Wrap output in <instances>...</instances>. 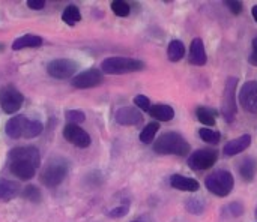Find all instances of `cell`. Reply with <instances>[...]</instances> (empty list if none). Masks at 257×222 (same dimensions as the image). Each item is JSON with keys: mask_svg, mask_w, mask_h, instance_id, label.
I'll return each instance as SVG.
<instances>
[{"mask_svg": "<svg viewBox=\"0 0 257 222\" xmlns=\"http://www.w3.org/2000/svg\"><path fill=\"white\" fill-rule=\"evenodd\" d=\"M224 5L227 6V9H229L233 15H239V14H242V11H244V5H242V2H239V0H227V2H224Z\"/></svg>", "mask_w": 257, "mask_h": 222, "instance_id": "d590c367", "label": "cell"}, {"mask_svg": "<svg viewBox=\"0 0 257 222\" xmlns=\"http://www.w3.org/2000/svg\"><path fill=\"white\" fill-rule=\"evenodd\" d=\"M185 209L191 213V215H202L203 212H205V203H203V200L202 198H194V197H191V198H187V201H185Z\"/></svg>", "mask_w": 257, "mask_h": 222, "instance_id": "4dcf8cb0", "label": "cell"}, {"mask_svg": "<svg viewBox=\"0 0 257 222\" xmlns=\"http://www.w3.org/2000/svg\"><path fill=\"white\" fill-rule=\"evenodd\" d=\"M128 212H130V201L126 200L125 203H120L119 206H116V207H113V209H110V210H107V216L108 218H113V219H117V218H123V216H126L128 215Z\"/></svg>", "mask_w": 257, "mask_h": 222, "instance_id": "d6a6232c", "label": "cell"}, {"mask_svg": "<svg viewBox=\"0 0 257 222\" xmlns=\"http://www.w3.org/2000/svg\"><path fill=\"white\" fill-rule=\"evenodd\" d=\"M185 56V45L179 39H173L167 47V59L170 62H179Z\"/></svg>", "mask_w": 257, "mask_h": 222, "instance_id": "cb8c5ba5", "label": "cell"}, {"mask_svg": "<svg viewBox=\"0 0 257 222\" xmlns=\"http://www.w3.org/2000/svg\"><path fill=\"white\" fill-rule=\"evenodd\" d=\"M9 162V171L18 177L20 180H30L35 177L36 174V167L27 161H20V159H15V161H8Z\"/></svg>", "mask_w": 257, "mask_h": 222, "instance_id": "5bb4252c", "label": "cell"}, {"mask_svg": "<svg viewBox=\"0 0 257 222\" xmlns=\"http://www.w3.org/2000/svg\"><path fill=\"white\" fill-rule=\"evenodd\" d=\"M24 102L23 93L14 86H6L0 90V107L6 114H15Z\"/></svg>", "mask_w": 257, "mask_h": 222, "instance_id": "ba28073f", "label": "cell"}, {"mask_svg": "<svg viewBox=\"0 0 257 222\" xmlns=\"http://www.w3.org/2000/svg\"><path fill=\"white\" fill-rule=\"evenodd\" d=\"M208 62L205 44L200 38H194L190 45V63L196 66H203Z\"/></svg>", "mask_w": 257, "mask_h": 222, "instance_id": "ac0fdd59", "label": "cell"}, {"mask_svg": "<svg viewBox=\"0 0 257 222\" xmlns=\"http://www.w3.org/2000/svg\"><path fill=\"white\" fill-rule=\"evenodd\" d=\"M206 189L217 197H227L235 188V177L227 170H217L205 179Z\"/></svg>", "mask_w": 257, "mask_h": 222, "instance_id": "277c9868", "label": "cell"}, {"mask_svg": "<svg viewBox=\"0 0 257 222\" xmlns=\"http://www.w3.org/2000/svg\"><path fill=\"white\" fill-rule=\"evenodd\" d=\"M42 42H44L42 38L38 35H23L12 42V50L20 51L24 48H38L42 45Z\"/></svg>", "mask_w": 257, "mask_h": 222, "instance_id": "7402d4cb", "label": "cell"}, {"mask_svg": "<svg viewBox=\"0 0 257 222\" xmlns=\"http://www.w3.org/2000/svg\"><path fill=\"white\" fill-rule=\"evenodd\" d=\"M236 87H238V78L229 77L224 84L223 99H221V116L227 123H232L238 113L236 105Z\"/></svg>", "mask_w": 257, "mask_h": 222, "instance_id": "5b68a950", "label": "cell"}, {"mask_svg": "<svg viewBox=\"0 0 257 222\" xmlns=\"http://www.w3.org/2000/svg\"><path fill=\"white\" fill-rule=\"evenodd\" d=\"M251 146V135L250 134H244L235 140H230L224 147H223V153L226 156H236L239 153H242L244 150H247Z\"/></svg>", "mask_w": 257, "mask_h": 222, "instance_id": "2e32d148", "label": "cell"}, {"mask_svg": "<svg viewBox=\"0 0 257 222\" xmlns=\"http://www.w3.org/2000/svg\"><path fill=\"white\" fill-rule=\"evenodd\" d=\"M21 194V188L18 182L9 179H0V201H11Z\"/></svg>", "mask_w": 257, "mask_h": 222, "instance_id": "ffe728a7", "label": "cell"}, {"mask_svg": "<svg viewBox=\"0 0 257 222\" xmlns=\"http://www.w3.org/2000/svg\"><path fill=\"white\" fill-rule=\"evenodd\" d=\"M65 117L69 123H74V125H80L86 120V114L81 110H68L65 113Z\"/></svg>", "mask_w": 257, "mask_h": 222, "instance_id": "836d02e7", "label": "cell"}, {"mask_svg": "<svg viewBox=\"0 0 257 222\" xmlns=\"http://www.w3.org/2000/svg\"><path fill=\"white\" fill-rule=\"evenodd\" d=\"M68 162L62 158L50 159L39 174V180L47 188H57L68 176Z\"/></svg>", "mask_w": 257, "mask_h": 222, "instance_id": "3957f363", "label": "cell"}, {"mask_svg": "<svg viewBox=\"0 0 257 222\" xmlns=\"http://www.w3.org/2000/svg\"><path fill=\"white\" fill-rule=\"evenodd\" d=\"M42 131H44V125H42L41 122H38V120H29L27 125H26L23 138H27V140L35 138V137L41 135Z\"/></svg>", "mask_w": 257, "mask_h": 222, "instance_id": "83f0119b", "label": "cell"}, {"mask_svg": "<svg viewBox=\"0 0 257 222\" xmlns=\"http://www.w3.org/2000/svg\"><path fill=\"white\" fill-rule=\"evenodd\" d=\"M146 68V63L139 59L133 57H122V56H113L107 57L101 63L102 74L108 75H122V74H131V72H140Z\"/></svg>", "mask_w": 257, "mask_h": 222, "instance_id": "7a4b0ae2", "label": "cell"}, {"mask_svg": "<svg viewBox=\"0 0 257 222\" xmlns=\"http://www.w3.org/2000/svg\"><path fill=\"white\" fill-rule=\"evenodd\" d=\"M29 119L23 114H18V116H14L11 117L6 125H5V132L9 138L12 140H18V138H23L24 135V129H26V125H27Z\"/></svg>", "mask_w": 257, "mask_h": 222, "instance_id": "9a60e30c", "label": "cell"}, {"mask_svg": "<svg viewBox=\"0 0 257 222\" xmlns=\"http://www.w3.org/2000/svg\"><path fill=\"white\" fill-rule=\"evenodd\" d=\"M158 129H160V122H151L148 123L143 131L140 132L139 138L143 144H152L155 141V137L158 134Z\"/></svg>", "mask_w": 257, "mask_h": 222, "instance_id": "d4e9b609", "label": "cell"}, {"mask_svg": "<svg viewBox=\"0 0 257 222\" xmlns=\"http://www.w3.org/2000/svg\"><path fill=\"white\" fill-rule=\"evenodd\" d=\"M199 137L208 144H218L221 140V134L215 129H209V128L199 129Z\"/></svg>", "mask_w": 257, "mask_h": 222, "instance_id": "f1b7e54d", "label": "cell"}, {"mask_svg": "<svg viewBox=\"0 0 257 222\" xmlns=\"http://www.w3.org/2000/svg\"><path fill=\"white\" fill-rule=\"evenodd\" d=\"M78 71V63L71 59H54L47 65V74L56 80L74 78Z\"/></svg>", "mask_w": 257, "mask_h": 222, "instance_id": "52a82bcc", "label": "cell"}, {"mask_svg": "<svg viewBox=\"0 0 257 222\" xmlns=\"http://www.w3.org/2000/svg\"><path fill=\"white\" fill-rule=\"evenodd\" d=\"M241 107L251 114H257V81H245L238 93Z\"/></svg>", "mask_w": 257, "mask_h": 222, "instance_id": "30bf717a", "label": "cell"}, {"mask_svg": "<svg viewBox=\"0 0 257 222\" xmlns=\"http://www.w3.org/2000/svg\"><path fill=\"white\" fill-rule=\"evenodd\" d=\"M218 161V150L215 149H199L188 156V167L194 171H205L215 165Z\"/></svg>", "mask_w": 257, "mask_h": 222, "instance_id": "8992f818", "label": "cell"}, {"mask_svg": "<svg viewBox=\"0 0 257 222\" xmlns=\"http://www.w3.org/2000/svg\"><path fill=\"white\" fill-rule=\"evenodd\" d=\"M251 47H253V50H251V54H250V57H248V62H250L253 66H257V36L253 39Z\"/></svg>", "mask_w": 257, "mask_h": 222, "instance_id": "74e56055", "label": "cell"}, {"mask_svg": "<svg viewBox=\"0 0 257 222\" xmlns=\"http://www.w3.org/2000/svg\"><path fill=\"white\" fill-rule=\"evenodd\" d=\"M170 186L178 191L184 192H197L200 189V183L196 179L182 176V174H173L170 177Z\"/></svg>", "mask_w": 257, "mask_h": 222, "instance_id": "e0dca14e", "label": "cell"}, {"mask_svg": "<svg viewBox=\"0 0 257 222\" xmlns=\"http://www.w3.org/2000/svg\"><path fill=\"white\" fill-rule=\"evenodd\" d=\"M20 195L30 203H41V200H42V192L35 185H27L26 188H23Z\"/></svg>", "mask_w": 257, "mask_h": 222, "instance_id": "4316f807", "label": "cell"}, {"mask_svg": "<svg viewBox=\"0 0 257 222\" xmlns=\"http://www.w3.org/2000/svg\"><path fill=\"white\" fill-rule=\"evenodd\" d=\"M133 222H142V221H133Z\"/></svg>", "mask_w": 257, "mask_h": 222, "instance_id": "ab89813d", "label": "cell"}, {"mask_svg": "<svg viewBox=\"0 0 257 222\" xmlns=\"http://www.w3.org/2000/svg\"><path fill=\"white\" fill-rule=\"evenodd\" d=\"M63 137L68 143H71L72 146L78 149H87L92 144L90 135L81 126L74 125V123H68L63 128Z\"/></svg>", "mask_w": 257, "mask_h": 222, "instance_id": "8fae6325", "label": "cell"}, {"mask_svg": "<svg viewBox=\"0 0 257 222\" xmlns=\"http://www.w3.org/2000/svg\"><path fill=\"white\" fill-rule=\"evenodd\" d=\"M149 114L152 119H155V122H170L175 119L176 113H175L173 107H170L167 104H157V105H152Z\"/></svg>", "mask_w": 257, "mask_h": 222, "instance_id": "44dd1931", "label": "cell"}, {"mask_svg": "<svg viewBox=\"0 0 257 222\" xmlns=\"http://www.w3.org/2000/svg\"><path fill=\"white\" fill-rule=\"evenodd\" d=\"M62 21L68 26H75L81 21V12L75 5H69L62 12Z\"/></svg>", "mask_w": 257, "mask_h": 222, "instance_id": "484cf974", "label": "cell"}, {"mask_svg": "<svg viewBox=\"0 0 257 222\" xmlns=\"http://www.w3.org/2000/svg\"><path fill=\"white\" fill-rule=\"evenodd\" d=\"M251 15H253L254 21H256V23H257V5H254V6L251 8Z\"/></svg>", "mask_w": 257, "mask_h": 222, "instance_id": "f35d334b", "label": "cell"}, {"mask_svg": "<svg viewBox=\"0 0 257 222\" xmlns=\"http://www.w3.org/2000/svg\"><path fill=\"white\" fill-rule=\"evenodd\" d=\"M256 215H257V212H256Z\"/></svg>", "mask_w": 257, "mask_h": 222, "instance_id": "60d3db41", "label": "cell"}, {"mask_svg": "<svg viewBox=\"0 0 257 222\" xmlns=\"http://www.w3.org/2000/svg\"><path fill=\"white\" fill-rule=\"evenodd\" d=\"M27 6L33 11H41L45 8V0H27Z\"/></svg>", "mask_w": 257, "mask_h": 222, "instance_id": "8d00e7d4", "label": "cell"}, {"mask_svg": "<svg viewBox=\"0 0 257 222\" xmlns=\"http://www.w3.org/2000/svg\"><path fill=\"white\" fill-rule=\"evenodd\" d=\"M102 81H104L102 71L98 68H90V69H86V71L80 72L78 75H75L71 80V84L75 89H93V87L101 86Z\"/></svg>", "mask_w": 257, "mask_h": 222, "instance_id": "9c48e42d", "label": "cell"}, {"mask_svg": "<svg viewBox=\"0 0 257 222\" xmlns=\"http://www.w3.org/2000/svg\"><path fill=\"white\" fill-rule=\"evenodd\" d=\"M217 114H218V111L214 110V108H209V107H197V110H196L197 120L202 125H205L206 128L208 126H215V123H217Z\"/></svg>", "mask_w": 257, "mask_h": 222, "instance_id": "603a6c76", "label": "cell"}, {"mask_svg": "<svg viewBox=\"0 0 257 222\" xmlns=\"http://www.w3.org/2000/svg\"><path fill=\"white\" fill-rule=\"evenodd\" d=\"M154 152L158 155L187 156L191 152V146L179 132H164L154 141Z\"/></svg>", "mask_w": 257, "mask_h": 222, "instance_id": "6da1fadb", "label": "cell"}, {"mask_svg": "<svg viewBox=\"0 0 257 222\" xmlns=\"http://www.w3.org/2000/svg\"><path fill=\"white\" fill-rule=\"evenodd\" d=\"M244 204L239 203V201H233L227 206L223 207V216H229V218H239L244 215Z\"/></svg>", "mask_w": 257, "mask_h": 222, "instance_id": "f546056e", "label": "cell"}, {"mask_svg": "<svg viewBox=\"0 0 257 222\" xmlns=\"http://www.w3.org/2000/svg\"><path fill=\"white\" fill-rule=\"evenodd\" d=\"M111 11L116 17H128L131 12L130 3L125 0H114L111 2Z\"/></svg>", "mask_w": 257, "mask_h": 222, "instance_id": "1f68e13d", "label": "cell"}, {"mask_svg": "<svg viewBox=\"0 0 257 222\" xmlns=\"http://www.w3.org/2000/svg\"><path fill=\"white\" fill-rule=\"evenodd\" d=\"M15 159L27 161L33 164L36 168L41 165V155L35 146H20V147H14L12 150H9L8 161H15Z\"/></svg>", "mask_w": 257, "mask_h": 222, "instance_id": "7c38bea8", "label": "cell"}, {"mask_svg": "<svg viewBox=\"0 0 257 222\" xmlns=\"http://www.w3.org/2000/svg\"><path fill=\"white\" fill-rule=\"evenodd\" d=\"M238 173L241 176V179L244 182H253L257 174V161L253 156H247L244 158L239 164H238Z\"/></svg>", "mask_w": 257, "mask_h": 222, "instance_id": "d6986e66", "label": "cell"}, {"mask_svg": "<svg viewBox=\"0 0 257 222\" xmlns=\"http://www.w3.org/2000/svg\"><path fill=\"white\" fill-rule=\"evenodd\" d=\"M114 119L122 126H137L143 122V114L137 107H122L116 111Z\"/></svg>", "mask_w": 257, "mask_h": 222, "instance_id": "4fadbf2b", "label": "cell"}, {"mask_svg": "<svg viewBox=\"0 0 257 222\" xmlns=\"http://www.w3.org/2000/svg\"><path fill=\"white\" fill-rule=\"evenodd\" d=\"M134 107H137L142 111H148L149 113L151 108H152V104H151V99L148 96L137 95V96H134Z\"/></svg>", "mask_w": 257, "mask_h": 222, "instance_id": "e575fe53", "label": "cell"}]
</instances>
